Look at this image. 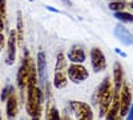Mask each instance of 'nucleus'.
Segmentation results:
<instances>
[{"mask_svg": "<svg viewBox=\"0 0 133 120\" xmlns=\"http://www.w3.org/2000/svg\"><path fill=\"white\" fill-rule=\"evenodd\" d=\"M113 96H115V88H113L112 83H110V78L109 76H105L104 80L101 81V84L95 91L93 97H92L93 104H98L100 117H105L109 107H110V103L113 100Z\"/></svg>", "mask_w": 133, "mask_h": 120, "instance_id": "obj_1", "label": "nucleus"}, {"mask_svg": "<svg viewBox=\"0 0 133 120\" xmlns=\"http://www.w3.org/2000/svg\"><path fill=\"white\" fill-rule=\"evenodd\" d=\"M43 104H44V92L41 87L35 85L27 88V103L25 110L31 117H40L43 112Z\"/></svg>", "mask_w": 133, "mask_h": 120, "instance_id": "obj_2", "label": "nucleus"}, {"mask_svg": "<svg viewBox=\"0 0 133 120\" xmlns=\"http://www.w3.org/2000/svg\"><path fill=\"white\" fill-rule=\"evenodd\" d=\"M68 84V65L66 59L63 52H59L56 64H55V72H53V87L57 90H63Z\"/></svg>", "mask_w": 133, "mask_h": 120, "instance_id": "obj_3", "label": "nucleus"}, {"mask_svg": "<svg viewBox=\"0 0 133 120\" xmlns=\"http://www.w3.org/2000/svg\"><path fill=\"white\" fill-rule=\"evenodd\" d=\"M29 67H31V59H29V52L24 51V58L21 60V64L16 73V83L19 90L23 92L27 90V83H28V75H29Z\"/></svg>", "mask_w": 133, "mask_h": 120, "instance_id": "obj_4", "label": "nucleus"}, {"mask_svg": "<svg viewBox=\"0 0 133 120\" xmlns=\"http://www.w3.org/2000/svg\"><path fill=\"white\" fill-rule=\"evenodd\" d=\"M69 107L76 116V120H93V111L88 103L71 100Z\"/></svg>", "mask_w": 133, "mask_h": 120, "instance_id": "obj_5", "label": "nucleus"}, {"mask_svg": "<svg viewBox=\"0 0 133 120\" xmlns=\"http://www.w3.org/2000/svg\"><path fill=\"white\" fill-rule=\"evenodd\" d=\"M89 78V71H88L83 64H75L72 63L68 67V80L73 84H80Z\"/></svg>", "mask_w": 133, "mask_h": 120, "instance_id": "obj_6", "label": "nucleus"}, {"mask_svg": "<svg viewBox=\"0 0 133 120\" xmlns=\"http://www.w3.org/2000/svg\"><path fill=\"white\" fill-rule=\"evenodd\" d=\"M120 97V116L125 117L129 112V108L132 105V90H130V84L124 83L121 87V91L118 93Z\"/></svg>", "mask_w": 133, "mask_h": 120, "instance_id": "obj_7", "label": "nucleus"}, {"mask_svg": "<svg viewBox=\"0 0 133 120\" xmlns=\"http://www.w3.org/2000/svg\"><path fill=\"white\" fill-rule=\"evenodd\" d=\"M91 65H92L93 72L96 73L107 70V58L104 55V52L97 47L91 49Z\"/></svg>", "mask_w": 133, "mask_h": 120, "instance_id": "obj_8", "label": "nucleus"}, {"mask_svg": "<svg viewBox=\"0 0 133 120\" xmlns=\"http://www.w3.org/2000/svg\"><path fill=\"white\" fill-rule=\"evenodd\" d=\"M16 48H17V35L16 29H11L8 40H7V56H5V64L14 65L16 61Z\"/></svg>", "mask_w": 133, "mask_h": 120, "instance_id": "obj_9", "label": "nucleus"}, {"mask_svg": "<svg viewBox=\"0 0 133 120\" xmlns=\"http://www.w3.org/2000/svg\"><path fill=\"white\" fill-rule=\"evenodd\" d=\"M19 113V102L16 93H12L5 102V115L8 120H15Z\"/></svg>", "mask_w": 133, "mask_h": 120, "instance_id": "obj_10", "label": "nucleus"}, {"mask_svg": "<svg viewBox=\"0 0 133 120\" xmlns=\"http://www.w3.org/2000/svg\"><path fill=\"white\" fill-rule=\"evenodd\" d=\"M66 59L75 64H83L87 59V55H85V51L80 46H73L66 53Z\"/></svg>", "mask_w": 133, "mask_h": 120, "instance_id": "obj_11", "label": "nucleus"}, {"mask_svg": "<svg viewBox=\"0 0 133 120\" xmlns=\"http://www.w3.org/2000/svg\"><path fill=\"white\" fill-rule=\"evenodd\" d=\"M36 68H37V78L40 84L43 85L45 83V71H47V60H45V52L40 51L37 53V58H36Z\"/></svg>", "mask_w": 133, "mask_h": 120, "instance_id": "obj_12", "label": "nucleus"}, {"mask_svg": "<svg viewBox=\"0 0 133 120\" xmlns=\"http://www.w3.org/2000/svg\"><path fill=\"white\" fill-rule=\"evenodd\" d=\"M115 36L118 39V41H121L125 46L133 44V35L123 24H117L116 26V28H115Z\"/></svg>", "mask_w": 133, "mask_h": 120, "instance_id": "obj_13", "label": "nucleus"}, {"mask_svg": "<svg viewBox=\"0 0 133 120\" xmlns=\"http://www.w3.org/2000/svg\"><path fill=\"white\" fill-rule=\"evenodd\" d=\"M123 76H124L123 65H121L118 61H116L115 65H113V88H115V92H117V93H120L121 87H123V84H124Z\"/></svg>", "mask_w": 133, "mask_h": 120, "instance_id": "obj_14", "label": "nucleus"}, {"mask_svg": "<svg viewBox=\"0 0 133 120\" xmlns=\"http://www.w3.org/2000/svg\"><path fill=\"white\" fill-rule=\"evenodd\" d=\"M118 115H120V97H118V93L115 92L113 100L110 103V107L105 115V120H116Z\"/></svg>", "mask_w": 133, "mask_h": 120, "instance_id": "obj_15", "label": "nucleus"}, {"mask_svg": "<svg viewBox=\"0 0 133 120\" xmlns=\"http://www.w3.org/2000/svg\"><path fill=\"white\" fill-rule=\"evenodd\" d=\"M16 35H17V44L21 46L24 40V21H23V14L21 11H17V17H16Z\"/></svg>", "mask_w": 133, "mask_h": 120, "instance_id": "obj_16", "label": "nucleus"}, {"mask_svg": "<svg viewBox=\"0 0 133 120\" xmlns=\"http://www.w3.org/2000/svg\"><path fill=\"white\" fill-rule=\"evenodd\" d=\"M45 120H63L60 116V112L52 103H48L47 110H45Z\"/></svg>", "mask_w": 133, "mask_h": 120, "instance_id": "obj_17", "label": "nucleus"}, {"mask_svg": "<svg viewBox=\"0 0 133 120\" xmlns=\"http://www.w3.org/2000/svg\"><path fill=\"white\" fill-rule=\"evenodd\" d=\"M115 17H116L118 21H123V23H133V14L127 12V11L115 12Z\"/></svg>", "mask_w": 133, "mask_h": 120, "instance_id": "obj_18", "label": "nucleus"}, {"mask_svg": "<svg viewBox=\"0 0 133 120\" xmlns=\"http://www.w3.org/2000/svg\"><path fill=\"white\" fill-rule=\"evenodd\" d=\"M127 3L125 2H109L108 4V8L110 11H113V12H121V11H124L127 8Z\"/></svg>", "mask_w": 133, "mask_h": 120, "instance_id": "obj_19", "label": "nucleus"}, {"mask_svg": "<svg viewBox=\"0 0 133 120\" xmlns=\"http://www.w3.org/2000/svg\"><path fill=\"white\" fill-rule=\"evenodd\" d=\"M15 93V88H14V85H11V84H7L4 88L2 90V93H0V100L2 102H7V99L12 95Z\"/></svg>", "mask_w": 133, "mask_h": 120, "instance_id": "obj_20", "label": "nucleus"}, {"mask_svg": "<svg viewBox=\"0 0 133 120\" xmlns=\"http://www.w3.org/2000/svg\"><path fill=\"white\" fill-rule=\"evenodd\" d=\"M0 16L3 19L7 16V0H0Z\"/></svg>", "mask_w": 133, "mask_h": 120, "instance_id": "obj_21", "label": "nucleus"}, {"mask_svg": "<svg viewBox=\"0 0 133 120\" xmlns=\"http://www.w3.org/2000/svg\"><path fill=\"white\" fill-rule=\"evenodd\" d=\"M4 46H5V37L2 32H0V52L4 49Z\"/></svg>", "mask_w": 133, "mask_h": 120, "instance_id": "obj_22", "label": "nucleus"}, {"mask_svg": "<svg viewBox=\"0 0 133 120\" xmlns=\"http://www.w3.org/2000/svg\"><path fill=\"white\" fill-rule=\"evenodd\" d=\"M127 120H133V103H132V105L129 108V112L127 115Z\"/></svg>", "mask_w": 133, "mask_h": 120, "instance_id": "obj_23", "label": "nucleus"}, {"mask_svg": "<svg viewBox=\"0 0 133 120\" xmlns=\"http://www.w3.org/2000/svg\"><path fill=\"white\" fill-rule=\"evenodd\" d=\"M115 52L117 53V55H120L121 58H127V53H125L124 51H121L120 48H115Z\"/></svg>", "mask_w": 133, "mask_h": 120, "instance_id": "obj_24", "label": "nucleus"}, {"mask_svg": "<svg viewBox=\"0 0 133 120\" xmlns=\"http://www.w3.org/2000/svg\"><path fill=\"white\" fill-rule=\"evenodd\" d=\"M4 31V19L0 16V32Z\"/></svg>", "mask_w": 133, "mask_h": 120, "instance_id": "obj_25", "label": "nucleus"}, {"mask_svg": "<svg viewBox=\"0 0 133 120\" xmlns=\"http://www.w3.org/2000/svg\"><path fill=\"white\" fill-rule=\"evenodd\" d=\"M47 9L52 11V12H59V9H56V8H53V7H51V5H47Z\"/></svg>", "mask_w": 133, "mask_h": 120, "instance_id": "obj_26", "label": "nucleus"}, {"mask_svg": "<svg viewBox=\"0 0 133 120\" xmlns=\"http://www.w3.org/2000/svg\"><path fill=\"white\" fill-rule=\"evenodd\" d=\"M127 7H129V8H130V9L133 11V2H130V3H128V5H127Z\"/></svg>", "mask_w": 133, "mask_h": 120, "instance_id": "obj_27", "label": "nucleus"}, {"mask_svg": "<svg viewBox=\"0 0 133 120\" xmlns=\"http://www.w3.org/2000/svg\"><path fill=\"white\" fill-rule=\"evenodd\" d=\"M63 2H64L65 4H68V5H72V3L69 2V0H63Z\"/></svg>", "mask_w": 133, "mask_h": 120, "instance_id": "obj_28", "label": "nucleus"}, {"mask_svg": "<svg viewBox=\"0 0 133 120\" xmlns=\"http://www.w3.org/2000/svg\"><path fill=\"white\" fill-rule=\"evenodd\" d=\"M108 2H125V0H108Z\"/></svg>", "mask_w": 133, "mask_h": 120, "instance_id": "obj_29", "label": "nucleus"}, {"mask_svg": "<svg viewBox=\"0 0 133 120\" xmlns=\"http://www.w3.org/2000/svg\"><path fill=\"white\" fill-rule=\"evenodd\" d=\"M63 120H71V119H69L68 116H64V117H63Z\"/></svg>", "mask_w": 133, "mask_h": 120, "instance_id": "obj_30", "label": "nucleus"}, {"mask_svg": "<svg viewBox=\"0 0 133 120\" xmlns=\"http://www.w3.org/2000/svg\"><path fill=\"white\" fill-rule=\"evenodd\" d=\"M31 120H40V117H31Z\"/></svg>", "mask_w": 133, "mask_h": 120, "instance_id": "obj_31", "label": "nucleus"}, {"mask_svg": "<svg viewBox=\"0 0 133 120\" xmlns=\"http://www.w3.org/2000/svg\"><path fill=\"white\" fill-rule=\"evenodd\" d=\"M116 120H123V117H121V116H120V115H118V116H117V119H116Z\"/></svg>", "mask_w": 133, "mask_h": 120, "instance_id": "obj_32", "label": "nucleus"}, {"mask_svg": "<svg viewBox=\"0 0 133 120\" xmlns=\"http://www.w3.org/2000/svg\"><path fill=\"white\" fill-rule=\"evenodd\" d=\"M28 2H35V0H28Z\"/></svg>", "mask_w": 133, "mask_h": 120, "instance_id": "obj_33", "label": "nucleus"}]
</instances>
